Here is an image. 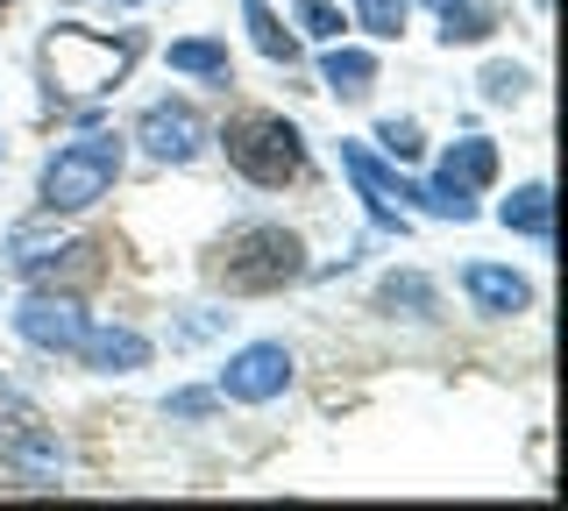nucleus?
I'll return each mask as SVG.
<instances>
[{
	"label": "nucleus",
	"mask_w": 568,
	"mask_h": 511,
	"mask_svg": "<svg viewBox=\"0 0 568 511\" xmlns=\"http://www.w3.org/2000/svg\"><path fill=\"white\" fill-rule=\"evenodd\" d=\"M342 171L355 178V192L369 200V214H377L390 235H405V214H398V206H426V185H405L398 171H384L363 143H342Z\"/></svg>",
	"instance_id": "nucleus-7"
},
{
	"label": "nucleus",
	"mask_w": 568,
	"mask_h": 511,
	"mask_svg": "<svg viewBox=\"0 0 568 511\" xmlns=\"http://www.w3.org/2000/svg\"><path fill=\"white\" fill-rule=\"evenodd\" d=\"M121 135H85V143H64L36 178V206L43 214H85L93 200H106L121 178Z\"/></svg>",
	"instance_id": "nucleus-2"
},
{
	"label": "nucleus",
	"mask_w": 568,
	"mask_h": 511,
	"mask_svg": "<svg viewBox=\"0 0 568 511\" xmlns=\"http://www.w3.org/2000/svg\"><path fill=\"white\" fill-rule=\"evenodd\" d=\"M298 29H306L313 43H334L348 29V14L342 8H327V0H298Z\"/></svg>",
	"instance_id": "nucleus-18"
},
{
	"label": "nucleus",
	"mask_w": 568,
	"mask_h": 511,
	"mask_svg": "<svg viewBox=\"0 0 568 511\" xmlns=\"http://www.w3.org/2000/svg\"><path fill=\"white\" fill-rule=\"evenodd\" d=\"M320 79H327V93H342V100H363L369 85H377V58H369V50H327Z\"/></svg>",
	"instance_id": "nucleus-12"
},
{
	"label": "nucleus",
	"mask_w": 568,
	"mask_h": 511,
	"mask_svg": "<svg viewBox=\"0 0 568 511\" xmlns=\"http://www.w3.org/2000/svg\"><path fill=\"white\" fill-rule=\"evenodd\" d=\"M497 221H505L511 235L547 242V235H555V192H547V185H519L505 206H497Z\"/></svg>",
	"instance_id": "nucleus-11"
},
{
	"label": "nucleus",
	"mask_w": 568,
	"mask_h": 511,
	"mask_svg": "<svg viewBox=\"0 0 568 511\" xmlns=\"http://www.w3.org/2000/svg\"><path fill=\"white\" fill-rule=\"evenodd\" d=\"M242 22H248V43H256L271 64H292L298 58V43L284 37V22L271 14V0H242Z\"/></svg>",
	"instance_id": "nucleus-14"
},
{
	"label": "nucleus",
	"mask_w": 568,
	"mask_h": 511,
	"mask_svg": "<svg viewBox=\"0 0 568 511\" xmlns=\"http://www.w3.org/2000/svg\"><path fill=\"white\" fill-rule=\"evenodd\" d=\"M306 277V242L292 227H242V235L221 242L213 256V285L221 292H242V298H263V292H284Z\"/></svg>",
	"instance_id": "nucleus-1"
},
{
	"label": "nucleus",
	"mask_w": 568,
	"mask_h": 511,
	"mask_svg": "<svg viewBox=\"0 0 568 511\" xmlns=\"http://www.w3.org/2000/svg\"><path fill=\"white\" fill-rule=\"evenodd\" d=\"M526 72H519V64H490V72H484V100H497V108H511V100H519L526 93Z\"/></svg>",
	"instance_id": "nucleus-19"
},
{
	"label": "nucleus",
	"mask_w": 568,
	"mask_h": 511,
	"mask_svg": "<svg viewBox=\"0 0 568 511\" xmlns=\"http://www.w3.org/2000/svg\"><path fill=\"white\" fill-rule=\"evenodd\" d=\"M150 334H135V327H85V341H79V362L85 369H100V377H129V369H150Z\"/></svg>",
	"instance_id": "nucleus-10"
},
{
	"label": "nucleus",
	"mask_w": 568,
	"mask_h": 511,
	"mask_svg": "<svg viewBox=\"0 0 568 511\" xmlns=\"http://www.w3.org/2000/svg\"><path fill=\"white\" fill-rule=\"evenodd\" d=\"M0 156H8V143H0Z\"/></svg>",
	"instance_id": "nucleus-23"
},
{
	"label": "nucleus",
	"mask_w": 568,
	"mask_h": 511,
	"mask_svg": "<svg viewBox=\"0 0 568 511\" xmlns=\"http://www.w3.org/2000/svg\"><path fill=\"white\" fill-rule=\"evenodd\" d=\"M462 292H469V306L490 313V320H511V313L532 306V285L519 270H505V263H469V270H462Z\"/></svg>",
	"instance_id": "nucleus-9"
},
{
	"label": "nucleus",
	"mask_w": 568,
	"mask_h": 511,
	"mask_svg": "<svg viewBox=\"0 0 568 511\" xmlns=\"http://www.w3.org/2000/svg\"><path fill=\"white\" fill-rule=\"evenodd\" d=\"M85 306L71 292H29L22 306H14V334H22L29 348H50V356H79L85 341Z\"/></svg>",
	"instance_id": "nucleus-5"
},
{
	"label": "nucleus",
	"mask_w": 568,
	"mask_h": 511,
	"mask_svg": "<svg viewBox=\"0 0 568 511\" xmlns=\"http://www.w3.org/2000/svg\"><path fill=\"white\" fill-rule=\"evenodd\" d=\"M284 384H292V348L284 341H248L221 369V398H235V405H271L284 398Z\"/></svg>",
	"instance_id": "nucleus-6"
},
{
	"label": "nucleus",
	"mask_w": 568,
	"mask_h": 511,
	"mask_svg": "<svg viewBox=\"0 0 568 511\" xmlns=\"http://www.w3.org/2000/svg\"><path fill=\"white\" fill-rule=\"evenodd\" d=\"M135 37H93V29H79V22H64L58 37H50V64H58V85H71V93H106L121 72L135 64Z\"/></svg>",
	"instance_id": "nucleus-4"
},
{
	"label": "nucleus",
	"mask_w": 568,
	"mask_h": 511,
	"mask_svg": "<svg viewBox=\"0 0 568 511\" xmlns=\"http://www.w3.org/2000/svg\"><path fill=\"white\" fill-rule=\"evenodd\" d=\"M0 8H14V0H0Z\"/></svg>",
	"instance_id": "nucleus-22"
},
{
	"label": "nucleus",
	"mask_w": 568,
	"mask_h": 511,
	"mask_svg": "<svg viewBox=\"0 0 568 511\" xmlns=\"http://www.w3.org/2000/svg\"><path fill=\"white\" fill-rule=\"evenodd\" d=\"M171 72L227 85V43H213V37H185V43H171Z\"/></svg>",
	"instance_id": "nucleus-13"
},
{
	"label": "nucleus",
	"mask_w": 568,
	"mask_h": 511,
	"mask_svg": "<svg viewBox=\"0 0 568 511\" xmlns=\"http://www.w3.org/2000/svg\"><path fill=\"white\" fill-rule=\"evenodd\" d=\"M355 22L369 37H405V0H355Z\"/></svg>",
	"instance_id": "nucleus-17"
},
{
	"label": "nucleus",
	"mask_w": 568,
	"mask_h": 511,
	"mask_svg": "<svg viewBox=\"0 0 568 511\" xmlns=\"http://www.w3.org/2000/svg\"><path fill=\"white\" fill-rule=\"evenodd\" d=\"M135 143L156 156V164H192V156L206 150V121L185 108V100H156V108H142L135 121Z\"/></svg>",
	"instance_id": "nucleus-8"
},
{
	"label": "nucleus",
	"mask_w": 568,
	"mask_h": 511,
	"mask_svg": "<svg viewBox=\"0 0 568 511\" xmlns=\"http://www.w3.org/2000/svg\"><path fill=\"white\" fill-rule=\"evenodd\" d=\"M8 469H14V476H43V483H58V469H64V448H58L50 433H22V440L8 448Z\"/></svg>",
	"instance_id": "nucleus-15"
},
{
	"label": "nucleus",
	"mask_w": 568,
	"mask_h": 511,
	"mask_svg": "<svg viewBox=\"0 0 568 511\" xmlns=\"http://www.w3.org/2000/svg\"><path fill=\"white\" fill-rule=\"evenodd\" d=\"M221 150L248 185H292L306 171V135L284 114H235L221 129Z\"/></svg>",
	"instance_id": "nucleus-3"
},
{
	"label": "nucleus",
	"mask_w": 568,
	"mask_h": 511,
	"mask_svg": "<svg viewBox=\"0 0 568 511\" xmlns=\"http://www.w3.org/2000/svg\"><path fill=\"white\" fill-rule=\"evenodd\" d=\"M377 143H384V150L405 164V156H419V121H384V129H377Z\"/></svg>",
	"instance_id": "nucleus-20"
},
{
	"label": "nucleus",
	"mask_w": 568,
	"mask_h": 511,
	"mask_svg": "<svg viewBox=\"0 0 568 511\" xmlns=\"http://www.w3.org/2000/svg\"><path fill=\"white\" fill-rule=\"evenodd\" d=\"M206 405H213L206 391H178V398L164 405V412H178V419H200V412H206Z\"/></svg>",
	"instance_id": "nucleus-21"
},
{
	"label": "nucleus",
	"mask_w": 568,
	"mask_h": 511,
	"mask_svg": "<svg viewBox=\"0 0 568 511\" xmlns=\"http://www.w3.org/2000/svg\"><path fill=\"white\" fill-rule=\"evenodd\" d=\"M377 306H413V320H434V285L426 277H390L377 292Z\"/></svg>",
	"instance_id": "nucleus-16"
}]
</instances>
